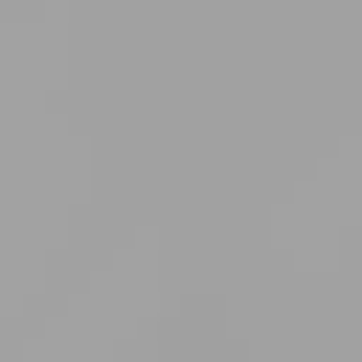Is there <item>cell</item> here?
I'll return each instance as SVG.
<instances>
[]
</instances>
